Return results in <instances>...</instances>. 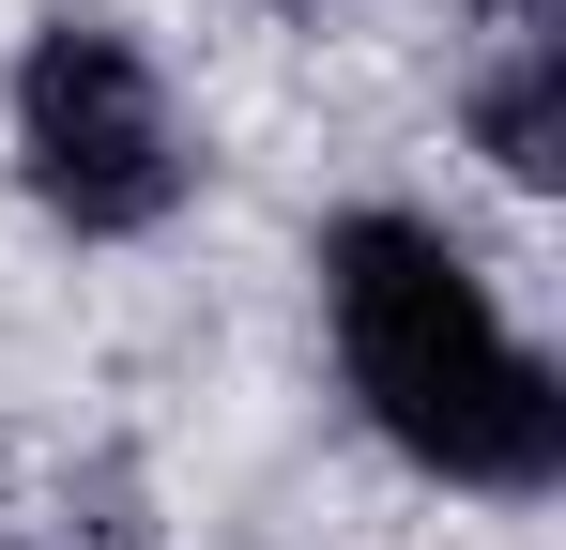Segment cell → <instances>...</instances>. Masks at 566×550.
I'll return each instance as SVG.
<instances>
[{
  "label": "cell",
  "instance_id": "obj_1",
  "mask_svg": "<svg viewBox=\"0 0 566 550\" xmlns=\"http://www.w3.org/2000/svg\"><path fill=\"white\" fill-rule=\"evenodd\" d=\"M322 321H337V382L382 444L444 489H552L566 474V382L552 352L505 321V290L474 275V245L413 199H353L322 230Z\"/></svg>",
  "mask_w": 566,
  "mask_h": 550
},
{
  "label": "cell",
  "instance_id": "obj_2",
  "mask_svg": "<svg viewBox=\"0 0 566 550\" xmlns=\"http://www.w3.org/2000/svg\"><path fill=\"white\" fill-rule=\"evenodd\" d=\"M15 169L77 245H138L199 199V138L123 15H46L15 46Z\"/></svg>",
  "mask_w": 566,
  "mask_h": 550
},
{
  "label": "cell",
  "instance_id": "obj_3",
  "mask_svg": "<svg viewBox=\"0 0 566 550\" xmlns=\"http://www.w3.org/2000/svg\"><path fill=\"white\" fill-rule=\"evenodd\" d=\"M460 107L505 183H566V0H490V62Z\"/></svg>",
  "mask_w": 566,
  "mask_h": 550
}]
</instances>
